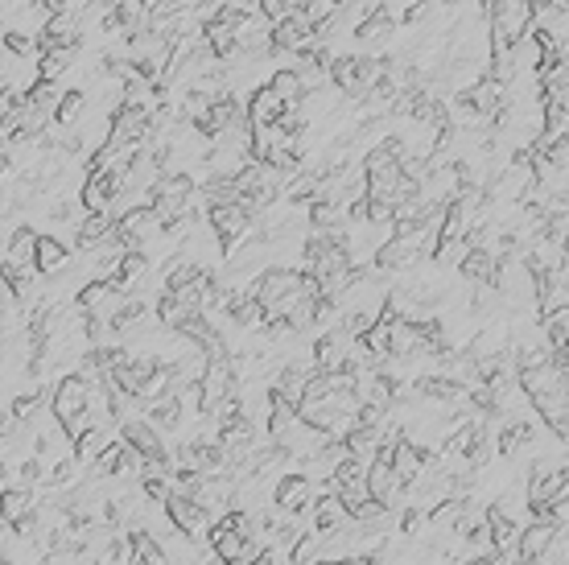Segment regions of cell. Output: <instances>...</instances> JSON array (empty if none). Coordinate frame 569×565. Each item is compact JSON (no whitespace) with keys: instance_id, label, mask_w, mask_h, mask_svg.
Instances as JSON below:
<instances>
[{"instance_id":"6da1fadb","label":"cell","mask_w":569,"mask_h":565,"mask_svg":"<svg viewBox=\"0 0 569 565\" xmlns=\"http://www.w3.org/2000/svg\"><path fill=\"white\" fill-rule=\"evenodd\" d=\"M483 5H487L491 38L508 42V46H516L537 25V0H483Z\"/></svg>"},{"instance_id":"7a4b0ae2","label":"cell","mask_w":569,"mask_h":565,"mask_svg":"<svg viewBox=\"0 0 569 565\" xmlns=\"http://www.w3.org/2000/svg\"><path fill=\"white\" fill-rule=\"evenodd\" d=\"M161 512H165V520H170V528H178L182 537H194V541L203 537L207 528L215 524V520H211V512H207L203 504H198L194 495H182V491H170V500L161 504Z\"/></svg>"},{"instance_id":"3957f363","label":"cell","mask_w":569,"mask_h":565,"mask_svg":"<svg viewBox=\"0 0 569 565\" xmlns=\"http://www.w3.org/2000/svg\"><path fill=\"white\" fill-rule=\"evenodd\" d=\"M273 500H277V512L281 516H301L310 504H314V479L310 475H285L281 483H277V491H273Z\"/></svg>"},{"instance_id":"277c9868","label":"cell","mask_w":569,"mask_h":565,"mask_svg":"<svg viewBox=\"0 0 569 565\" xmlns=\"http://www.w3.org/2000/svg\"><path fill=\"white\" fill-rule=\"evenodd\" d=\"M557 533H561V528H557V524H545V520H532L528 528H520L516 549H512V553H516V561H541Z\"/></svg>"},{"instance_id":"5b68a950","label":"cell","mask_w":569,"mask_h":565,"mask_svg":"<svg viewBox=\"0 0 569 565\" xmlns=\"http://www.w3.org/2000/svg\"><path fill=\"white\" fill-rule=\"evenodd\" d=\"M281 112H285V104L269 91V83H260L252 95H248V108H244V116H248V128L252 132H260V128H273L277 120H281Z\"/></svg>"},{"instance_id":"8992f818","label":"cell","mask_w":569,"mask_h":565,"mask_svg":"<svg viewBox=\"0 0 569 565\" xmlns=\"http://www.w3.org/2000/svg\"><path fill=\"white\" fill-rule=\"evenodd\" d=\"M458 273L471 281V285L495 289V281H499V260L491 256V248H471V252L458 260Z\"/></svg>"},{"instance_id":"52a82bcc","label":"cell","mask_w":569,"mask_h":565,"mask_svg":"<svg viewBox=\"0 0 569 565\" xmlns=\"http://www.w3.org/2000/svg\"><path fill=\"white\" fill-rule=\"evenodd\" d=\"M392 29H396V17H392L388 5H367V13L355 21V38L363 46H376V42L392 38Z\"/></svg>"},{"instance_id":"ba28073f","label":"cell","mask_w":569,"mask_h":565,"mask_svg":"<svg viewBox=\"0 0 569 565\" xmlns=\"http://www.w3.org/2000/svg\"><path fill=\"white\" fill-rule=\"evenodd\" d=\"M269 91L281 99L285 108H301L310 99V91H306V79H301V71L297 66H281V71H273V79H269Z\"/></svg>"},{"instance_id":"9c48e42d","label":"cell","mask_w":569,"mask_h":565,"mask_svg":"<svg viewBox=\"0 0 569 565\" xmlns=\"http://www.w3.org/2000/svg\"><path fill=\"white\" fill-rule=\"evenodd\" d=\"M66 260H71V252H66V244L58 236H38V244H33V273L58 277Z\"/></svg>"},{"instance_id":"30bf717a","label":"cell","mask_w":569,"mask_h":565,"mask_svg":"<svg viewBox=\"0 0 569 565\" xmlns=\"http://www.w3.org/2000/svg\"><path fill=\"white\" fill-rule=\"evenodd\" d=\"M33 495L29 491H21V487H5L0 491V524H9V528H17V524H25L29 516H33Z\"/></svg>"},{"instance_id":"8fae6325","label":"cell","mask_w":569,"mask_h":565,"mask_svg":"<svg viewBox=\"0 0 569 565\" xmlns=\"http://www.w3.org/2000/svg\"><path fill=\"white\" fill-rule=\"evenodd\" d=\"M347 524H351V516L334 495H322V500L314 504V533H339V528H347Z\"/></svg>"},{"instance_id":"7c38bea8","label":"cell","mask_w":569,"mask_h":565,"mask_svg":"<svg viewBox=\"0 0 569 565\" xmlns=\"http://www.w3.org/2000/svg\"><path fill=\"white\" fill-rule=\"evenodd\" d=\"M33 244H38V231H33V227H13V236L5 240V260L21 264V269H33Z\"/></svg>"},{"instance_id":"4fadbf2b","label":"cell","mask_w":569,"mask_h":565,"mask_svg":"<svg viewBox=\"0 0 569 565\" xmlns=\"http://www.w3.org/2000/svg\"><path fill=\"white\" fill-rule=\"evenodd\" d=\"M83 108H87V95H83V91H62V95L54 99L50 120H54V124H62V128H71V124L83 116Z\"/></svg>"},{"instance_id":"5bb4252c","label":"cell","mask_w":569,"mask_h":565,"mask_svg":"<svg viewBox=\"0 0 569 565\" xmlns=\"http://www.w3.org/2000/svg\"><path fill=\"white\" fill-rule=\"evenodd\" d=\"M71 62H75V50H62V46L58 50H42V62H38L42 75L38 79L42 83H58L66 71H71Z\"/></svg>"},{"instance_id":"9a60e30c","label":"cell","mask_w":569,"mask_h":565,"mask_svg":"<svg viewBox=\"0 0 569 565\" xmlns=\"http://www.w3.org/2000/svg\"><path fill=\"white\" fill-rule=\"evenodd\" d=\"M545 318V347L557 351L569 343V306L565 310H553V314H541Z\"/></svg>"},{"instance_id":"2e32d148","label":"cell","mask_w":569,"mask_h":565,"mask_svg":"<svg viewBox=\"0 0 569 565\" xmlns=\"http://www.w3.org/2000/svg\"><path fill=\"white\" fill-rule=\"evenodd\" d=\"M46 479V467H42V458H33V454H21V462H17V487L21 491H29L33 483H42Z\"/></svg>"},{"instance_id":"e0dca14e","label":"cell","mask_w":569,"mask_h":565,"mask_svg":"<svg viewBox=\"0 0 569 565\" xmlns=\"http://www.w3.org/2000/svg\"><path fill=\"white\" fill-rule=\"evenodd\" d=\"M5 50H9V54H17V58H25V54L38 50V42H33L25 29H9V33H5Z\"/></svg>"},{"instance_id":"ac0fdd59","label":"cell","mask_w":569,"mask_h":565,"mask_svg":"<svg viewBox=\"0 0 569 565\" xmlns=\"http://www.w3.org/2000/svg\"><path fill=\"white\" fill-rule=\"evenodd\" d=\"M29 5H38L46 17H54V13H66V9H71V0H29Z\"/></svg>"},{"instance_id":"d6986e66","label":"cell","mask_w":569,"mask_h":565,"mask_svg":"<svg viewBox=\"0 0 569 565\" xmlns=\"http://www.w3.org/2000/svg\"><path fill=\"white\" fill-rule=\"evenodd\" d=\"M0 565H9V561H5V553H0Z\"/></svg>"},{"instance_id":"ffe728a7","label":"cell","mask_w":569,"mask_h":565,"mask_svg":"<svg viewBox=\"0 0 569 565\" xmlns=\"http://www.w3.org/2000/svg\"><path fill=\"white\" fill-rule=\"evenodd\" d=\"M71 5H75V0H71ZM83 5H91V0H83Z\"/></svg>"},{"instance_id":"44dd1931","label":"cell","mask_w":569,"mask_h":565,"mask_svg":"<svg viewBox=\"0 0 569 565\" xmlns=\"http://www.w3.org/2000/svg\"><path fill=\"white\" fill-rule=\"evenodd\" d=\"M0 9H5V0H0Z\"/></svg>"}]
</instances>
